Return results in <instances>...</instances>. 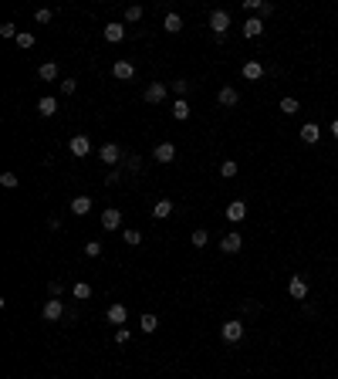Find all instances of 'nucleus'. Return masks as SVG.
Masks as SVG:
<instances>
[{
  "label": "nucleus",
  "instance_id": "4be33fe9",
  "mask_svg": "<svg viewBox=\"0 0 338 379\" xmlns=\"http://www.w3.org/2000/svg\"><path fill=\"white\" fill-rule=\"evenodd\" d=\"M173 119H179V122L190 119V105H186V98H176V102H173Z\"/></svg>",
  "mask_w": 338,
  "mask_h": 379
},
{
  "label": "nucleus",
  "instance_id": "f3484780",
  "mask_svg": "<svg viewBox=\"0 0 338 379\" xmlns=\"http://www.w3.org/2000/svg\"><path fill=\"white\" fill-rule=\"evenodd\" d=\"M37 112H41V115H44V119H51V115H54V112H58V102H54V98H51V95H44V98H37Z\"/></svg>",
  "mask_w": 338,
  "mask_h": 379
},
{
  "label": "nucleus",
  "instance_id": "423d86ee",
  "mask_svg": "<svg viewBox=\"0 0 338 379\" xmlns=\"http://www.w3.org/2000/svg\"><path fill=\"white\" fill-rule=\"evenodd\" d=\"M153 159L156 163H173V159H176V146H173V142H159L153 149Z\"/></svg>",
  "mask_w": 338,
  "mask_h": 379
},
{
  "label": "nucleus",
  "instance_id": "f257e3e1",
  "mask_svg": "<svg viewBox=\"0 0 338 379\" xmlns=\"http://www.w3.org/2000/svg\"><path fill=\"white\" fill-rule=\"evenodd\" d=\"M227 27H230V14H227V10H213V14H210V31L217 34V38H223Z\"/></svg>",
  "mask_w": 338,
  "mask_h": 379
},
{
  "label": "nucleus",
  "instance_id": "20e7f679",
  "mask_svg": "<svg viewBox=\"0 0 338 379\" xmlns=\"http://www.w3.org/2000/svg\"><path fill=\"white\" fill-rule=\"evenodd\" d=\"M220 335H223L227 342H240V339H243V325L237 322V318H230V322H223V329H220Z\"/></svg>",
  "mask_w": 338,
  "mask_h": 379
},
{
  "label": "nucleus",
  "instance_id": "a19ab883",
  "mask_svg": "<svg viewBox=\"0 0 338 379\" xmlns=\"http://www.w3.org/2000/svg\"><path fill=\"white\" fill-rule=\"evenodd\" d=\"M260 4H264V0H243V7H247V10H260Z\"/></svg>",
  "mask_w": 338,
  "mask_h": 379
},
{
  "label": "nucleus",
  "instance_id": "393cba45",
  "mask_svg": "<svg viewBox=\"0 0 338 379\" xmlns=\"http://www.w3.org/2000/svg\"><path fill=\"white\" fill-rule=\"evenodd\" d=\"M139 329H142V332H149V335H153V332L159 329V318H156V315H142V322H139Z\"/></svg>",
  "mask_w": 338,
  "mask_h": 379
},
{
  "label": "nucleus",
  "instance_id": "72a5a7b5",
  "mask_svg": "<svg viewBox=\"0 0 338 379\" xmlns=\"http://www.w3.org/2000/svg\"><path fill=\"white\" fill-rule=\"evenodd\" d=\"M74 88H78V81H74V78H65V81H61V95H74Z\"/></svg>",
  "mask_w": 338,
  "mask_h": 379
},
{
  "label": "nucleus",
  "instance_id": "a878e982",
  "mask_svg": "<svg viewBox=\"0 0 338 379\" xmlns=\"http://www.w3.org/2000/svg\"><path fill=\"white\" fill-rule=\"evenodd\" d=\"M220 176L234 179V176H237V163H234V159H223V163H220Z\"/></svg>",
  "mask_w": 338,
  "mask_h": 379
},
{
  "label": "nucleus",
  "instance_id": "2eb2a0df",
  "mask_svg": "<svg viewBox=\"0 0 338 379\" xmlns=\"http://www.w3.org/2000/svg\"><path fill=\"white\" fill-rule=\"evenodd\" d=\"M240 75H243L247 81H257V78H264V65H260V61H247Z\"/></svg>",
  "mask_w": 338,
  "mask_h": 379
},
{
  "label": "nucleus",
  "instance_id": "5701e85b",
  "mask_svg": "<svg viewBox=\"0 0 338 379\" xmlns=\"http://www.w3.org/2000/svg\"><path fill=\"white\" fill-rule=\"evenodd\" d=\"M169 213H173V200H159V203L153 207V217H156V220H166Z\"/></svg>",
  "mask_w": 338,
  "mask_h": 379
},
{
  "label": "nucleus",
  "instance_id": "c85d7f7f",
  "mask_svg": "<svg viewBox=\"0 0 338 379\" xmlns=\"http://www.w3.org/2000/svg\"><path fill=\"white\" fill-rule=\"evenodd\" d=\"M17 48H34V34L31 31H21V34H17Z\"/></svg>",
  "mask_w": 338,
  "mask_h": 379
},
{
  "label": "nucleus",
  "instance_id": "ddd939ff",
  "mask_svg": "<svg viewBox=\"0 0 338 379\" xmlns=\"http://www.w3.org/2000/svg\"><path fill=\"white\" fill-rule=\"evenodd\" d=\"M105 318L112 325H125V318H129V312H125V305H112L108 312H105Z\"/></svg>",
  "mask_w": 338,
  "mask_h": 379
},
{
  "label": "nucleus",
  "instance_id": "f704fd0d",
  "mask_svg": "<svg viewBox=\"0 0 338 379\" xmlns=\"http://www.w3.org/2000/svg\"><path fill=\"white\" fill-rule=\"evenodd\" d=\"M0 186H4V190H14V186H17V176H14V173H4V176H0Z\"/></svg>",
  "mask_w": 338,
  "mask_h": 379
},
{
  "label": "nucleus",
  "instance_id": "bb28decb",
  "mask_svg": "<svg viewBox=\"0 0 338 379\" xmlns=\"http://www.w3.org/2000/svg\"><path fill=\"white\" fill-rule=\"evenodd\" d=\"M298 109H301L298 98H281V112H284V115H294Z\"/></svg>",
  "mask_w": 338,
  "mask_h": 379
},
{
  "label": "nucleus",
  "instance_id": "aec40b11",
  "mask_svg": "<svg viewBox=\"0 0 338 379\" xmlns=\"http://www.w3.org/2000/svg\"><path fill=\"white\" fill-rule=\"evenodd\" d=\"M243 34H247V38H260V34H264V21H260V17H250L247 24H243Z\"/></svg>",
  "mask_w": 338,
  "mask_h": 379
},
{
  "label": "nucleus",
  "instance_id": "c9c22d12",
  "mask_svg": "<svg viewBox=\"0 0 338 379\" xmlns=\"http://www.w3.org/2000/svg\"><path fill=\"white\" fill-rule=\"evenodd\" d=\"M125 244H129V247L142 244V234H139V230H125Z\"/></svg>",
  "mask_w": 338,
  "mask_h": 379
},
{
  "label": "nucleus",
  "instance_id": "b1692460",
  "mask_svg": "<svg viewBox=\"0 0 338 379\" xmlns=\"http://www.w3.org/2000/svg\"><path fill=\"white\" fill-rule=\"evenodd\" d=\"M37 75H41L44 81H54V78H58V65H54V61H44V65L37 68Z\"/></svg>",
  "mask_w": 338,
  "mask_h": 379
},
{
  "label": "nucleus",
  "instance_id": "4c0bfd02",
  "mask_svg": "<svg viewBox=\"0 0 338 379\" xmlns=\"http://www.w3.org/2000/svg\"><path fill=\"white\" fill-rule=\"evenodd\" d=\"M51 17H54V14H51V10H37V14H34V21H37V24H48Z\"/></svg>",
  "mask_w": 338,
  "mask_h": 379
},
{
  "label": "nucleus",
  "instance_id": "0eeeda50",
  "mask_svg": "<svg viewBox=\"0 0 338 379\" xmlns=\"http://www.w3.org/2000/svg\"><path fill=\"white\" fill-rule=\"evenodd\" d=\"M112 75H115L119 81H132V78H136V65H132V61H115V65H112Z\"/></svg>",
  "mask_w": 338,
  "mask_h": 379
},
{
  "label": "nucleus",
  "instance_id": "dca6fc26",
  "mask_svg": "<svg viewBox=\"0 0 338 379\" xmlns=\"http://www.w3.org/2000/svg\"><path fill=\"white\" fill-rule=\"evenodd\" d=\"M162 31L179 34V31H183V17H179V14H166V17H162Z\"/></svg>",
  "mask_w": 338,
  "mask_h": 379
},
{
  "label": "nucleus",
  "instance_id": "7ed1b4c3",
  "mask_svg": "<svg viewBox=\"0 0 338 379\" xmlns=\"http://www.w3.org/2000/svg\"><path fill=\"white\" fill-rule=\"evenodd\" d=\"M41 315H44V322H58V318L65 315V305H61L58 298H48V301H44V308H41Z\"/></svg>",
  "mask_w": 338,
  "mask_h": 379
},
{
  "label": "nucleus",
  "instance_id": "473e14b6",
  "mask_svg": "<svg viewBox=\"0 0 338 379\" xmlns=\"http://www.w3.org/2000/svg\"><path fill=\"white\" fill-rule=\"evenodd\" d=\"M74 298H91V288L85 281H78V284H74Z\"/></svg>",
  "mask_w": 338,
  "mask_h": 379
},
{
  "label": "nucleus",
  "instance_id": "6e6552de",
  "mask_svg": "<svg viewBox=\"0 0 338 379\" xmlns=\"http://www.w3.org/2000/svg\"><path fill=\"white\" fill-rule=\"evenodd\" d=\"M166 95H169V88H166V85H159V81H156V85H149V88H145V102H153V105L166 102Z\"/></svg>",
  "mask_w": 338,
  "mask_h": 379
},
{
  "label": "nucleus",
  "instance_id": "7c9ffc66",
  "mask_svg": "<svg viewBox=\"0 0 338 379\" xmlns=\"http://www.w3.org/2000/svg\"><path fill=\"white\" fill-rule=\"evenodd\" d=\"M85 254H88V258H98V254H102V241H88L85 244Z\"/></svg>",
  "mask_w": 338,
  "mask_h": 379
},
{
  "label": "nucleus",
  "instance_id": "58836bf2",
  "mask_svg": "<svg viewBox=\"0 0 338 379\" xmlns=\"http://www.w3.org/2000/svg\"><path fill=\"white\" fill-rule=\"evenodd\" d=\"M129 339H132V332H129V329H119V332H115V342H122V346H125Z\"/></svg>",
  "mask_w": 338,
  "mask_h": 379
},
{
  "label": "nucleus",
  "instance_id": "e433bc0d",
  "mask_svg": "<svg viewBox=\"0 0 338 379\" xmlns=\"http://www.w3.org/2000/svg\"><path fill=\"white\" fill-rule=\"evenodd\" d=\"M186 88H190V81H183V78H179V81H173V92H176L179 98L186 95Z\"/></svg>",
  "mask_w": 338,
  "mask_h": 379
},
{
  "label": "nucleus",
  "instance_id": "f03ea898",
  "mask_svg": "<svg viewBox=\"0 0 338 379\" xmlns=\"http://www.w3.org/2000/svg\"><path fill=\"white\" fill-rule=\"evenodd\" d=\"M98 159H102L105 166H115V163L122 159V149H119V146H115V142H105L102 149H98Z\"/></svg>",
  "mask_w": 338,
  "mask_h": 379
},
{
  "label": "nucleus",
  "instance_id": "9d476101",
  "mask_svg": "<svg viewBox=\"0 0 338 379\" xmlns=\"http://www.w3.org/2000/svg\"><path fill=\"white\" fill-rule=\"evenodd\" d=\"M243 217H247V203H243V200H234L230 207H227V220H234V224H240Z\"/></svg>",
  "mask_w": 338,
  "mask_h": 379
},
{
  "label": "nucleus",
  "instance_id": "c756f323",
  "mask_svg": "<svg viewBox=\"0 0 338 379\" xmlns=\"http://www.w3.org/2000/svg\"><path fill=\"white\" fill-rule=\"evenodd\" d=\"M139 17H142V7H139V4H132V7H125V21H129V24H136Z\"/></svg>",
  "mask_w": 338,
  "mask_h": 379
},
{
  "label": "nucleus",
  "instance_id": "1a4fd4ad",
  "mask_svg": "<svg viewBox=\"0 0 338 379\" xmlns=\"http://www.w3.org/2000/svg\"><path fill=\"white\" fill-rule=\"evenodd\" d=\"M119 224H122V213L115 207L102 210V227H105V230H119Z\"/></svg>",
  "mask_w": 338,
  "mask_h": 379
},
{
  "label": "nucleus",
  "instance_id": "f8f14e48",
  "mask_svg": "<svg viewBox=\"0 0 338 379\" xmlns=\"http://www.w3.org/2000/svg\"><path fill=\"white\" fill-rule=\"evenodd\" d=\"M243 247V241H240V234H227L223 241H220V250L223 254H237V250Z\"/></svg>",
  "mask_w": 338,
  "mask_h": 379
},
{
  "label": "nucleus",
  "instance_id": "9b49d317",
  "mask_svg": "<svg viewBox=\"0 0 338 379\" xmlns=\"http://www.w3.org/2000/svg\"><path fill=\"white\" fill-rule=\"evenodd\" d=\"M288 295H291V298H308V281H305V278H291V281H288Z\"/></svg>",
  "mask_w": 338,
  "mask_h": 379
},
{
  "label": "nucleus",
  "instance_id": "cd10ccee",
  "mask_svg": "<svg viewBox=\"0 0 338 379\" xmlns=\"http://www.w3.org/2000/svg\"><path fill=\"white\" fill-rule=\"evenodd\" d=\"M206 241H210L206 230H193V237H190V244H193V247H206Z\"/></svg>",
  "mask_w": 338,
  "mask_h": 379
},
{
  "label": "nucleus",
  "instance_id": "79ce46f5",
  "mask_svg": "<svg viewBox=\"0 0 338 379\" xmlns=\"http://www.w3.org/2000/svg\"><path fill=\"white\" fill-rule=\"evenodd\" d=\"M331 136H335V139H338V119H335V122H331Z\"/></svg>",
  "mask_w": 338,
  "mask_h": 379
},
{
  "label": "nucleus",
  "instance_id": "a211bd4d",
  "mask_svg": "<svg viewBox=\"0 0 338 379\" xmlns=\"http://www.w3.org/2000/svg\"><path fill=\"white\" fill-rule=\"evenodd\" d=\"M301 139H305L308 146H314L318 139H322V129H318L314 122H308V125H301Z\"/></svg>",
  "mask_w": 338,
  "mask_h": 379
},
{
  "label": "nucleus",
  "instance_id": "ea45409f",
  "mask_svg": "<svg viewBox=\"0 0 338 379\" xmlns=\"http://www.w3.org/2000/svg\"><path fill=\"white\" fill-rule=\"evenodd\" d=\"M48 291H51V298H58V295H61V281H51Z\"/></svg>",
  "mask_w": 338,
  "mask_h": 379
},
{
  "label": "nucleus",
  "instance_id": "39448f33",
  "mask_svg": "<svg viewBox=\"0 0 338 379\" xmlns=\"http://www.w3.org/2000/svg\"><path fill=\"white\" fill-rule=\"evenodd\" d=\"M68 149H71V156H88L91 153V139L88 136H71V142H68Z\"/></svg>",
  "mask_w": 338,
  "mask_h": 379
},
{
  "label": "nucleus",
  "instance_id": "4468645a",
  "mask_svg": "<svg viewBox=\"0 0 338 379\" xmlns=\"http://www.w3.org/2000/svg\"><path fill=\"white\" fill-rule=\"evenodd\" d=\"M125 38V24H105V41L108 44H119Z\"/></svg>",
  "mask_w": 338,
  "mask_h": 379
},
{
  "label": "nucleus",
  "instance_id": "2f4dec72",
  "mask_svg": "<svg viewBox=\"0 0 338 379\" xmlns=\"http://www.w3.org/2000/svg\"><path fill=\"white\" fill-rule=\"evenodd\" d=\"M0 34H4V38H14V41H17V34H21V31H17V24H10V21H7V24H0Z\"/></svg>",
  "mask_w": 338,
  "mask_h": 379
},
{
  "label": "nucleus",
  "instance_id": "6ab92c4d",
  "mask_svg": "<svg viewBox=\"0 0 338 379\" xmlns=\"http://www.w3.org/2000/svg\"><path fill=\"white\" fill-rule=\"evenodd\" d=\"M220 105H227V109H234L237 102H240V95H237V88H230V85H227V88H220Z\"/></svg>",
  "mask_w": 338,
  "mask_h": 379
},
{
  "label": "nucleus",
  "instance_id": "412c9836",
  "mask_svg": "<svg viewBox=\"0 0 338 379\" xmlns=\"http://www.w3.org/2000/svg\"><path fill=\"white\" fill-rule=\"evenodd\" d=\"M91 210V196H74L71 200V213H78V217H85Z\"/></svg>",
  "mask_w": 338,
  "mask_h": 379
}]
</instances>
